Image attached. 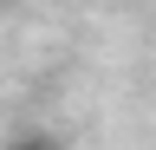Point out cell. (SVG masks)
I'll use <instances>...</instances> for the list:
<instances>
[{
    "label": "cell",
    "mask_w": 156,
    "mask_h": 150,
    "mask_svg": "<svg viewBox=\"0 0 156 150\" xmlns=\"http://www.w3.org/2000/svg\"><path fill=\"white\" fill-rule=\"evenodd\" d=\"M0 150H65V144H58V130H46V124H26V130H13Z\"/></svg>",
    "instance_id": "obj_1"
},
{
    "label": "cell",
    "mask_w": 156,
    "mask_h": 150,
    "mask_svg": "<svg viewBox=\"0 0 156 150\" xmlns=\"http://www.w3.org/2000/svg\"><path fill=\"white\" fill-rule=\"evenodd\" d=\"M0 7H7V0H0Z\"/></svg>",
    "instance_id": "obj_2"
}]
</instances>
